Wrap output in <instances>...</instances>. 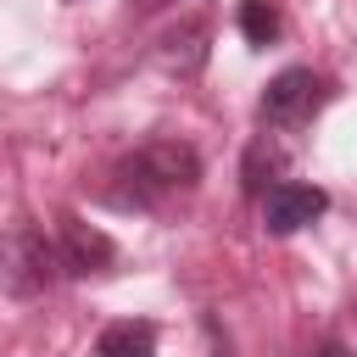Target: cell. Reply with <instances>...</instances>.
Returning a JSON list of instances; mask_svg holds the SVG:
<instances>
[{"mask_svg": "<svg viewBox=\"0 0 357 357\" xmlns=\"http://www.w3.org/2000/svg\"><path fill=\"white\" fill-rule=\"evenodd\" d=\"M201 178V156L184 139H151L139 151H128L112 167V206H134V212H156L173 195L195 190Z\"/></svg>", "mask_w": 357, "mask_h": 357, "instance_id": "obj_1", "label": "cell"}, {"mask_svg": "<svg viewBox=\"0 0 357 357\" xmlns=\"http://www.w3.org/2000/svg\"><path fill=\"white\" fill-rule=\"evenodd\" d=\"M56 268H61V257H56V245L39 234V229H11L6 240H0V290H11V296H39V290H50V279H56Z\"/></svg>", "mask_w": 357, "mask_h": 357, "instance_id": "obj_2", "label": "cell"}, {"mask_svg": "<svg viewBox=\"0 0 357 357\" xmlns=\"http://www.w3.org/2000/svg\"><path fill=\"white\" fill-rule=\"evenodd\" d=\"M329 100V78H318L312 67H284L268 89H262V123L273 128H301L324 112Z\"/></svg>", "mask_w": 357, "mask_h": 357, "instance_id": "obj_3", "label": "cell"}, {"mask_svg": "<svg viewBox=\"0 0 357 357\" xmlns=\"http://www.w3.org/2000/svg\"><path fill=\"white\" fill-rule=\"evenodd\" d=\"M324 212H329V195H324L318 184L279 178V184L262 190V223H268V234H296V229L318 223Z\"/></svg>", "mask_w": 357, "mask_h": 357, "instance_id": "obj_4", "label": "cell"}, {"mask_svg": "<svg viewBox=\"0 0 357 357\" xmlns=\"http://www.w3.org/2000/svg\"><path fill=\"white\" fill-rule=\"evenodd\" d=\"M56 257H61V268H67L73 279H89V273H106V268H112L117 245H112L106 229H95V223H84L78 212H67V218L56 223Z\"/></svg>", "mask_w": 357, "mask_h": 357, "instance_id": "obj_5", "label": "cell"}, {"mask_svg": "<svg viewBox=\"0 0 357 357\" xmlns=\"http://www.w3.org/2000/svg\"><path fill=\"white\" fill-rule=\"evenodd\" d=\"M162 67L178 73V78H190V73L206 67V22H201V17L178 22L173 33H162Z\"/></svg>", "mask_w": 357, "mask_h": 357, "instance_id": "obj_6", "label": "cell"}, {"mask_svg": "<svg viewBox=\"0 0 357 357\" xmlns=\"http://www.w3.org/2000/svg\"><path fill=\"white\" fill-rule=\"evenodd\" d=\"M95 357H156V329H151L145 318L106 324L100 340H95Z\"/></svg>", "mask_w": 357, "mask_h": 357, "instance_id": "obj_7", "label": "cell"}, {"mask_svg": "<svg viewBox=\"0 0 357 357\" xmlns=\"http://www.w3.org/2000/svg\"><path fill=\"white\" fill-rule=\"evenodd\" d=\"M240 33H245V45H273L279 39V11L268 0H240Z\"/></svg>", "mask_w": 357, "mask_h": 357, "instance_id": "obj_8", "label": "cell"}, {"mask_svg": "<svg viewBox=\"0 0 357 357\" xmlns=\"http://www.w3.org/2000/svg\"><path fill=\"white\" fill-rule=\"evenodd\" d=\"M273 173H279V151H268V139H257V145L245 151V190H251V195H262Z\"/></svg>", "mask_w": 357, "mask_h": 357, "instance_id": "obj_9", "label": "cell"}, {"mask_svg": "<svg viewBox=\"0 0 357 357\" xmlns=\"http://www.w3.org/2000/svg\"><path fill=\"white\" fill-rule=\"evenodd\" d=\"M128 6H134L139 17H151V11H162V6H173V0H128Z\"/></svg>", "mask_w": 357, "mask_h": 357, "instance_id": "obj_10", "label": "cell"}, {"mask_svg": "<svg viewBox=\"0 0 357 357\" xmlns=\"http://www.w3.org/2000/svg\"><path fill=\"white\" fill-rule=\"evenodd\" d=\"M307 357H351V351H346V346H335V340H329V346H318V351H307Z\"/></svg>", "mask_w": 357, "mask_h": 357, "instance_id": "obj_11", "label": "cell"}]
</instances>
